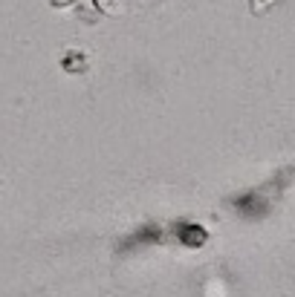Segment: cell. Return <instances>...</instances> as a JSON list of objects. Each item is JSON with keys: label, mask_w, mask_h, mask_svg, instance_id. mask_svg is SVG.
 Wrapping results in <instances>:
<instances>
[{"label": "cell", "mask_w": 295, "mask_h": 297, "mask_svg": "<svg viewBox=\"0 0 295 297\" xmlns=\"http://www.w3.org/2000/svg\"><path fill=\"white\" fill-rule=\"evenodd\" d=\"M278 0H249V9L255 12V15H260V12H266L269 6H275Z\"/></svg>", "instance_id": "cell-1"}]
</instances>
